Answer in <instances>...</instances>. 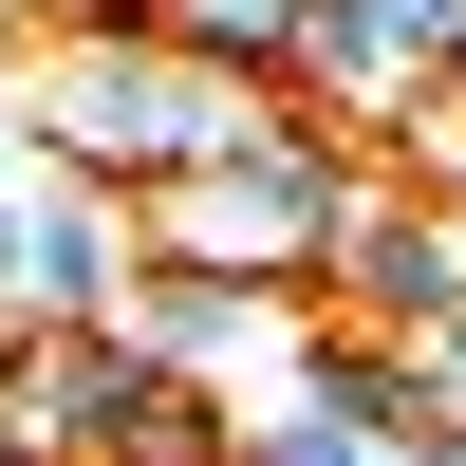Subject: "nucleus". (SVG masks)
<instances>
[{"label": "nucleus", "instance_id": "f257e3e1", "mask_svg": "<svg viewBox=\"0 0 466 466\" xmlns=\"http://www.w3.org/2000/svg\"><path fill=\"white\" fill-rule=\"evenodd\" d=\"M355 187H373L355 131H318L299 94H261L206 168H168V187L131 206V243L187 261V280H280V299H318V243L355 224Z\"/></svg>", "mask_w": 466, "mask_h": 466}, {"label": "nucleus", "instance_id": "f03ea898", "mask_svg": "<svg viewBox=\"0 0 466 466\" xmlns=\"http://www.w3.org/2000/svg\"><path fill=\"white\" fill-rule=\"evenodd\" d=\"M19 112H37V168H75V187H112V206H149V187L206 168L261 94L187 75L168 37H37V56H19Z\"/></svg>", "mask_w": 466, "mask_h": 466}, {"label": "nucleus", "instance_id": "7ed1b4c3", "mask_svg": "<svg viewBox=\"0 0 466 466\" xmlns=\"http://www.w3.org/2000/svg\"><path fill=\"white\" fill-rule=\"evenodd\" d=\"M112 336H131L149 373H187V392L261 410V392L299 373V336H318V299H280V280H187V261H149V280L112 299Z\"/></svg>", "mask_w": 466, "mask_h": 466}, {"label": "nucleus", "instance_id": "20e7f679", "mask_svg": "<svg viewBox=\"0 0 466 466\" xmlns=\"http://www.w3.org/2000/svg\"><path fill=\"white\" fill-rule=\"evenodd\" d=\"M131 280H149V243H131V206H112V187H75V168H19V187H0V336L112 318Z\"/></svg>", "mask_w": 466, "mask_h": 466}, {"label": "nucleus", "instance_id": "39448f33", "mask_svg": "<svg viewBox=\"0 0 466 466\" xmlns=\"http://www.w3.org/2000/svg\"><path fill=\"white\" fill-rule=\"evenodd\" d=\"M318 318H355V336H430V318H466V206H430V187L373 168L355 224L318 243Z\"/></svg>", "mask_w": 466, "mask_h": 466}, {"label": "nucleus", "instance_id": "423d86ee", "mask_svg": "<svg viewBox=\"0 0 466 466\" xmlns=\"http://www.w3.org/2000/svg\"><path fill=\"white\" fill-rule=\"evenodd\" d=\"M149 37H168L187 75H224V94H299V37H318V0H149Z\"/></svg>", "mask_w": 466, "mask_h": 466}, {"label": "nucleus", "instance_id": "0eeeda50", "mask_svg": "<svg viewBox=\"0 0 466 466\" xmlns=\"http://www.w3.org/2000/svg\"><path fill=\"white\" fill-rule=\"evenodd\" d=\"M410 410H448V430H466V318H430V336H410Z\"/></svg>", "mask_w": 466, "mask_h": 466}, {"label": "nucleus", "instance_id": "6e6552de", "mask_svg": "<svg viewBox=\"0 0 466 466\" xmlns=\"http://www.w3.org/2000/svg\"><path fill=\"white\" fill-rule=\"evenodd\" d=\"M37 37H149V0H19Z\"/></svg>", "mask_w": 466, "mask_h": 466}, {"label": "nucleus", "instance_id": "1a4fd4ad", "mask_svg": "<svg viewBox=\"0 0 466 466\" xmlns=\"http://www.w3.org/2000/svg\"><path fill=\"white\" fill-rule=\"evenodd\" d=\"M392 466H466V430H448V410H410V430H392Z\"/></svg>", "mask_w": 466, "mask_h": 466}, {"label": "nucleus", "instance_id": "9d476101", "mask_svg": "<svg viewBox=\"0 0 466 466\" xmlns=\"http://www.w3.org/2000/svg\"><path fill=\"white\" fill-rule=\"evenodd\" d=\"M37 168V112H19V75H0V187H19Z\"/></svg>", "mask_w": 466, "mask_h": 466}, {"label": "nucleus", "instance_id": "9b49d317", "mask_svg": "<svg viewBox=\"0 0 466 466\" xmlns=\"http://www.w3.org/2000/svg\"><path fill=\"white\" fill-rule=\"evenodd\" d=\"M19 56H37V19H19V0H0V75H19Z\"/></svg>", "mask_w": 466, "mask_h": 466}, {"label": "nucleus", "instance_id": "f8f14e48", "mask_svg": "<svg viewBox=\"0 0 466 466\" xmlns=\"http://www.w3.org/2000/svg\"><path fill=\"white\" fill-rule=\"evenodd\" d=\"M0 466H19V448H0Z\"/></svg>", "mask_w": 466, "mask_h": 466}]
</instances>
